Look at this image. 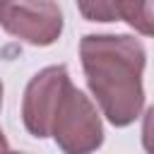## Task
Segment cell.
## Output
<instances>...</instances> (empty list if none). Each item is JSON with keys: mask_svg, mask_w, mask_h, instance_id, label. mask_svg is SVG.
Wrapping results in <instances>:
<instances>
[{"mask_svg": "<svg viewBox=\"0 0 154 154\" xmlns=\"http://www.w3.org/2000/svg\"><path fill=\"white\" fill-rule=\"evenodd\" d=\"M70 75L65 65H51L43 67L31 77V82L24 89L22 99V120L29 135L43 140L51 137V123L55 116V108L70 87Z\"/></svg>", "mask_w": 154, "mask_h": 154, "instance_id": "cell-4", "label": "cell"}, {"mask_svg": "<svg viewBox=\"0 0 154 154\" xmlns=\"http://www.w3.org/2000/svg\"><path fill=\"white\" fill-rule=\"evenodd\" d=\"M123 22L144 36H154V0H130Z\"/></svg>", "mask_w": 154, "mask_h": 154, "instance_id": "cell-6", "label": "cell"}, {"mask_svg": "<svg viewBox=\"0 0 154 154\" xmlns=\"http://www.w3.org/2000/svg\"><path fill=\"white\" fill-rule=\"evenodd\" d=\"M51 137L67 154H87L99 149L103 142V125L96 106L72 84L65 89L55 108Z\"/></svg>", "mask_w": 154, "mask_h": 154, "instance_id": "cell-2", "label": "cell"}, {"mask_svg": "<svg viewBox=\"0 0 154 154\" xmlns=\"http://www.w3.org/2000/svg\"><path fill=\"white\" fill-rule=\"evenodd\" d=\"M0 26L31 46H51L63 34V12L53 0H0Z\"/></svg>", "mask_w": 154, "mask_h": 154, "instance_id": "cell-3", "label": "cell"}, {"mask_svg": "<svg viewBox=\"0 0 154 154\" xmlns=\"http://www.w3.org/2000/svg\"><path fill=\"white\" fill-rule=\"evenodd\" d=\"M142 144L149 154H154V106L142 116Z\"/></svg>", "mask_w": 154, "mask_h": 154, "instance_id": "cell-7", "label": "cell"}, {"mask_svg": "<svg viewBox=\"0 0 154 154\" xmlns=\"http://www.w3.org/2000/svg\"><path fill=\"white\" fill-rule=\"evenodd\" d=\"M77 5L89 22H120L130 0H77Z\"/></svg>", "mask_w": 154, "mask_h": 154, "instance_id": "cell-5", "label": "cell"}, {"mask_svg": "<svg viewBox=\"0 0 154 154\" xmlns=\"http://www.w3.org/2000/svg\"><path fill=\"white\" fill-rule=\"evenodd\" d=\"M79 58L101 113L116 128L130 125L144 106L147 51L142 41L128 34H87L79 41Z\"/></svg>", "mask_w": 154, "mask_h": 154, "instance_id": "cell-1", "label": "cell"}, {"mask_svg": "<svg viewBox=\"0 0 154 154\" xmlns=\"http://www.w3.org/2000/svg\"><path fill=\"white\" fill-rule=\"evenodd\" d=\"M0 106H2V82H0ZM7 149H10V144H7L5 132H2V128H0V152H7Z\"/></svg>", "mask_w": 154, "mask_h": 154, "instance_id": "cell-8", "label": "cell"}]
</instances>
